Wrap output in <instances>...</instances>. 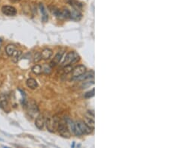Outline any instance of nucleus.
<instances>
[{
	"label": "nucleus",
	"mask_w": 169,
	"mask_h": 148,
	"mask_svg": "<svg viewBox=\"0 0 169 148\" xmlns=\"http://www.w3.org/2000/svg\"><path fill=\"white\" fill-rule=\"evenodd\" d=\"M79 60H80V56L76 52H69L66 56L64 61L62 63V65L63 67L66 65H71V64H74V63L79 61Z\"/></svg>",
	"instance_id": "f257e3e1"
},
{
	"label": "nucleus",
	"mask_w": 169,
	"mask_h": 148,
	"mask_svg": "<svg viewBox=\"0 0 169 148\" xmlns=\"http://www.w3.org/2000/svg\"><path fill=\"white\" fill-rule=\"evenodd\" d=\"M66 124H67L68 129H70L72 133H74V135H77V136H80V135H82L81 130H80L78 126H77V123H74V121L71 119H70L69 118H66Z\"/></svg>",
	"instance_id": "f03ea898"
},
{
	"label": "nucleus",
	"mask_w": 169,
	"mask_h": 148,
	"mask_svg": "<svg viewBox=\"0 0 169 148\" xmlns=\"http://www.w3.org/2000/svg\"><path fill=\"white\" fill-rule=\"evenodd\" d=\"M27 112L31 118H36V117H37L39 110V107H38L37 104L36 103L35 101L31 100L27 104Z\"/></svg>",
	"instance_id": "7ed1b4c3"
},
{
	"label": "nucleus",
	"mask_w": 169,
	"mask_h": 148,
	"mask_svg": "<svg viewBox=\"0 0 169 148\" xmlns=\"http://www.w3.org/2000/svg\"><path fill=\"white\" fill-rule=\"evenodd\" d=\"M57 129H58L59 132L62 136L65 138H69L71 133H70L66 123H62L58 122V125H57Z\"/></svg>",
	"instance_id": "20e7f679"
},
{
	"label": "nucleus",
	"mask_w": 169,
	"mask_h": 148,
	"mask_svg": "<svg viewBox=\"0 0 169 148\" xmlns=\"http://www.w3.org/2000/svg\"><path fill=\"white\" fill-rule=\"evenodd\" d=\"M45 123H46L47 130L50 131V132H54L55 129H57L58 121L56 118H47L46 119Z\"/></svg>",
	"instance_id": "39448f33"
},
{
	"label": "nucleus",
	"mask_w": 169,
	"mask_h": 148,
	"mask_svg": "<svg viewBox=\"0 0 169 148\" xmlns=\"http://www.w3.org/2000/svg\"><path fill=\"white\" fill-rule=\"evenodd\" d=\"M2 13L6 16L12 17L15 16L17 14V10L15 7L11 6V5H5L2 8Z\"/></svg>",
	"instance_id": "423d86ee"
},
{
	"label": "nucleus",
	"mask_w": 169,
	"mask_h": 148,
	"mask_svg": "<svg viewBox=\"0 0 169 148\" xmlns=\"http://www.w3.org/2000/svg\"><path fill=\"white\" fill-rule=\"evenodd\" d=\"M76 123H77V126H78L79 129H80V130H81L82 135L83 134H90L92 132L93 129H91V128L89 127V126L86 124L84 121H79Z\"/></svg>",
	"instance_id": "0eeeda50"
},
{
	"label": "nucleus",
	"mask_w": 169,
	"mask_h": 148,
	"mask_svg": "<svg viewBox=\"0 0 169 148\" xmlns=\"http://www.w3.org/2000/svg\"><path fill=\"white\" fill-rule=\"evenodd\" d=\"M86 68L85 66L84 65H78L77 67H75L74 68H73L72 70V75L74 78L76 77H78L80 76H81L82 74H84V73L86 72Z\"/></svg>",
	"instance_id": "6e6552de"
},
{
	"label": "nucleus",
	"mask_w": 169,
	"mask_h": 148,
	"mask_svg": "<svg viewBox=\"0 0 169 148\" xmlns=\"http://www.w3.org/2000/svg\"><path fill=\"white\" fill-rule=\"evenodd\" d=\"M45 124V118L43 115H39L36 117V126L38 129H42Z\"/></svg>",
	"instance_id": "1a4fd4ad"
},
{
	"label": "nucleus",
	"mask_w": 169,
	"mask_h": 148,
	"mask_svg": "<svg viewBox=\"0 0 169 148\" xmlns=\"http://www.w3.org/2000/svg\"><path fill=\"white\" fill-rule=\"evenodd\" d=\"M63 54H64V52L63 51L59 52V53L56 55V56L54 57L53 60L50 62V66H51V67H55L56 65H57V64L60 63V61H61Z\"/></svg>",
	"instance_id": "9d476101"
},
{
	"label": "nucleus",
	"mask_w": 169,
	"mask_h": 148,
	"mask_svg": "<svg viewBox=\"0 0 169 148\" xmlns=\"http://www.w3.org/2000/svg\"><path fill=\"white\" fill-rule=\"evenodd\" d=\"M53 55V51L50 49H43L41 53V56H42V58L44 60H48L50 58V57Z\"/></svg>",
	"instance_id": "9b49d317"
},
{
	"label": "nucleus",
	"mask_w": 169,
	"mask_h": 148,
	"mask_svg": "<svg viewBox=\"0 0 169 148\" xmlns=\"http://www.w3.org/2000/svg\"><path fill=\"white\" fill-rule=\"evenodd\" d=\"M39 8H40L41 13H42V20L44 22H47V20H48V14H47L46 8H44V6L42 4H40V5H39Z\"/></svg>",
	"instance_id": "f8f14e48"
},
{
	"label": "nucleus",
	"mask_w": 169,
	"mask_h": 148,
	"mask_svg": "<svg viewBox=\"0 0 169 148\" xmlns=\"http://www.w3.org/2000/svg\"><path fill=\"white\" fill-rule=\"evenodd\" d=\"M94 76V72L93 71H90V72H87V73H84V74H82L81 76L78 77H76V79L79 80V81H84V80L87 79H90L93 78Z\"/></svg>",
	"instance_id": "ddd939ff"
},
{
	"label": "nucleus",
	"mask_w": 169,
	"mask_h": 148,
	"mask_svg": "<svg viewBox=\"0 0 169 148\" xmlns=\"http://www.w3.org/2000/svg\"><path fill=\"white\" fill-rule=\"evenodd\" d=\"M26 85L30 89H36L38 88V82L35 79H28L26 81Z\"/></svg>",
	"instance_id": "4468645a"
},
{
	"label": "nucleus",
	"mask_w": 169,
	"mask_h": 148,
	"mask_svg": "<svg viewBox=\"0 0 169 148\" xmlns=\"http://www.w3.org/2000/svg\"><path fill=\"white\" fill-rule=\"evenodd\" d=\"M70 18L74 20H79L81 18V14L77 9H74L70 12Z\"/></svg>",
	"instance_id": "2eb2a0df"
},
{
	"label": "nucleus",
	"mask_w": 169,
	"mask_h": 148,
	"mask_svg": "<svg viewBox=\"0 0 169 148\" xmlns=\"http://www.w3.org/2000/svg\"><path fill=\"white\" fill-rule=\"evenodd\" d=\"M16 49V46L14 44H8V46L5 47V53H6V54L8 55V56H11L13 55V53H15Z\"/></svg>",
	"instance_id": "dca6fc26"
},
{
	"label": "nucleus",
	"mask_w": 169,
	"mask_h": 148,
	"mask_svg": "<svg viewBox=\"0 0 169 148\" xmlns=\"http://www.w3.org/2000/svg\"><path fill=\"white\" fill-rule=\"evenodd\" d=\"M59 18L60 19H68V18H70V11L68 9H63L62 11H60Z\"/></svg>",
	"instance_id": "f3484780"
},
{
	"label": "nucleus",
	"mask_w": 169,
	"mask_h": 148,
	"mask_svg": "<svg viewBox=\"0 0 169 148\" xmlns=\"http://www.w3.org/2000/svg\"><path fill=\"white\" fill-rule=\"evenodd\" d=\"M21 54H22V53H21L20 50H15V53H13V55L11 56V58H12V61H13V62L15 63H17V61H19L20 59V57Z\"/></svg>",
	"instance_id": "a211bd4d"
},
{
	"label": "nucleus",
	"mask_w": 169,
	"mask_h": 148,
	"mask_svg": "<svg viewBox=\"0 0 169 148\" xmlns=\"http://www.w3.org/2000/svg\"><path fill=\"white\" fill-rule=\"evenodd\" d=\"M84 122L86 124L89 126L90 128H91L92 129H94V126H95V123H94V119H92L90 118H86L84 119Z\"/></svg>",
	"instance_id": "6ab92c4d"
},
{
	"label": "nucleus",
	"mask_w": 169,
	"mask_h": 148,
	"mask_svg": "<svg viewBox=\"0 0 169 148\" xmlns=\"http://www.w3.org/2000/svg\"><path fill=\"white\" fill-rule=\"evenodd\" d=\"M32 71L36 75H40L42 72V67L39 64H36V65L32 67Z\"/></svg>",
	"instance_id": "aec40b11"
},
{
	"label": "nucleus",
	"mask_w": 169,
	"mask_h": 148,
	"mask_svg": "<svg viewBox=\"0 0 169 148\" xmlns=\"http://www.w3.org/2000/svg\"><path fill=\"white\" fill-rule=\"evenodd\" d=\"M7 104H8V102H7V100L5 96H0V107L6 106Z\"/></svg>",
	"instance_id": "412c9836"
},
{
	"label": "nucleus",
	"mask_w": 169,
	"mask_h": 148,
	"mask_svg": "<svg viewBox=\"0 0 169 148\" xmlns=\"http://www.w3.org/2000/svg\"><path fill=\"white\" fill-rule=\"evenodd\" d=\"M42 56H41V53H37L35 54L33 58V61L35 63H38L41 60H42Z\"/></svg>",
	"instance_id": "4be33fe9"
},
{
	"label": "nucleus",
	"mask_w": 169,
	"mask_h": 148,
	"mask_svg": "<svg viewBox=\"0 0 169 148\" xmlns=\"http://www.w3.org/2000/svg\"><path fill=\"white\" fill-rule=\"evenodd\" d=\"M72 70H73V67H71V65L64 66V72L66 73H70V72L72 71Z\"/></svg>",
	"instance_id": "5701e85b"
},
{
	"label": "nucleus",
	"mask_w": 169,
	"mask_h": 148,
	"mask_svg": "<svg viewBox=\"0 0 169 148\" xmlns=\"http://www.w3.org/2000/svg\"><path fill=\"white\" fill-rule=\"evenodd\" d=\"M93 96H94V89H92L90 91H88L87 93H86L84 97H85L86 98H91V97H93Z\"/></svg>",
	"instance_id": "b1692460"
},
{
	"label": "nucleus",
	"mask_w": 169,
	"mask_h": 148,
	"mask_svg": "<svg viewBox=\"0 0 169 148\" xmlns=\"http://www.w3.org/2000/svg\"><path fill=\"white\" fill-rule=\"evenodd\" d=\"M11 2H14V3H16V2H19L20 0H11Z\"/></svg>",
	"instance_id": "393cba45"
},
{
	"label": "nucleus",
	"mask_w": 169,
	"mask_h": 148,
	"mask_svg": "<svg viewBox=\"0 0 169 148\" xmlns=\"http://www.w3.org/2000/svg\"><path fill=\"white\" fill-rule=\"evenodd\" d=\"M2 40L0 38V47L2 46Z\"/></svg>",
	"instance_id": "a878e982"
},
{
	"label": "nucleus",
	"mask_w": 169,
	"mask_h": 148,
	"mask_svg": "<svg viewBox=\"0 0 169 148\" xmlns=\"http://www.w3.org/2000/svg\"><path fill=\"white\" fill-rule=\"evenodd\" d=\"M68 1H69V0H68Z\"/></svg>",
	"instance_id": "bb28decb"
}]
</instances>
